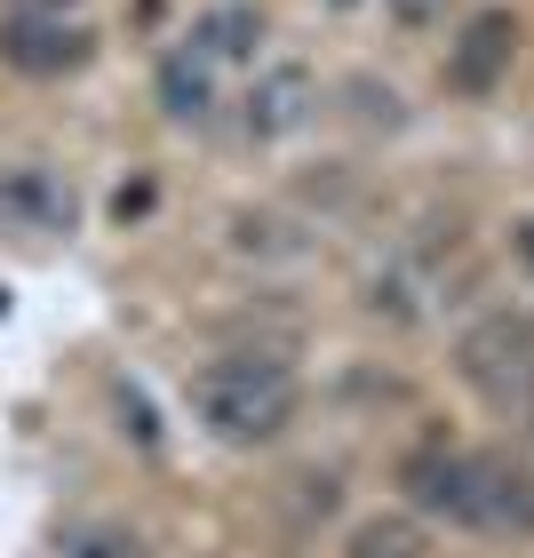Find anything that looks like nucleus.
I'll use <instances>...</instances> for the list:
<instances>
[{
	"label": "nucleus",
	"instance_id": "7",
	"mask_svg": "<svg viewBox=\"0 0 534 558\" xmlns=\"http://www.w3.org/2000/svg\"><path fill=\"white\" fill-rule=\"evenodd\" d=\"M208 64H256V48H264V9L256 0H216V9H199L192 16V40Z\"/></svg>",
	"mask_w": 534,
	"mask_h": 558
},
{
	"label": "nucleus",
	"instance_id": "10",
	"mask_svg": "<svg viewBox=\"0 0 534 558\" xmlns=\"http://www.w3.org/2000/svg\"><path fill=\"white\" fill-rule=\"evenodd\" d=\"M64 558H151V550H144V535H129V526H72Z\"/></svg>",
	"mask_w": 534,
	"mask_h": 558
},
{
	"label": "nucleus",
	"instance_id": "4",
	"mask_svg": "<svg viewBox=\"0 0 534 558\" xmlns=\"http://www.w3.org/2000/svg\"><path fill=\"white\" fill-rule=\"evenodd\" d=\"M511 57H519V16L511 9H478L463 24V40L447 48V88L454 96H495Z\"/></svg>",
	"mask_w": 534,
	"mask_h": 558
},
{
	"label": "nucleus",
	"instance_id": "2",
	"mask_svg": "<svg viewBox=\"0 0 534 558\" xmlns=\"http://www.w3.org/2000/svg\"><path fill=\"white\" fill-rule=\"evenodd\" d=\"M454 526H478V535H534V471L519 454H463Z\"/></svg>",
	"mask_w": 534,
	"mask_h": 558
},
{
	"label": "nucleus",
	"instance_id": "1",
	"mask_svg": "<svg viewBox=\"0 0 534 558\" xmlns=\"http://www.w3.org/2000/svg\"><path fill=\"white\" fill-rule=\"evenodd\" d=\"M192 408L216 430L223 447H271L279 430L295 423L303 384L288 360H264V351H232V360H208L192 375Z\"/></svg>",
	"mask_w": 534,
	"mask_h": 558
},
{
	"label": "nucleus",
	"instance_id": "9",
	"mask_svg": "<svg viewBox=\"0 0 534 558\" xmlns=\"http://www.w3.org/2000/svg\"><path fill=\"white\" fill-rule=\"evenodd\" d=\"M351 558H423V526L406 511L367 519V526H351Z\"/></svg>",
	"mask_w": 534,
	"mask_h": 558
},
{
	"label": "nucleus",
	"instance_id": "12",
	"mask_svg": "<svg viewBox=\"0 0 534 558\" xmlns=\"http://www.w3.org/2000/svg\"><path fill=\"white\" fill-rule=\"evenodd\" d=\"M511 256H519V271H534V216L511 223Z\"/></svg>",
	"mask_w": 534,
	"mask_h": 558
},
{
	"label": "nucleus",
	"instance_id": "6",
	"mask_svg": "<svg viewBox=\"0 0 534 558\" xmlns=\"http://www.w3.org/2000/svg\"><path fill=\"white\" fill-rule=\"evenodd\" d=\"M151 96H160V112L175 129H208L216 120V64L199 48H168L160 72H151Z\"/></svg>",
	"mask_w": 534,
	"mask_h": 558
},
{
	"label": "nucleus",
	"instance_id": "13",
	"mask_svg": "<svg viewBox=\"0 0 534 558\" xmlns=\"http://www.w3.org/2000/svg\"><path fill=\"white\" fill-rule=\"evenodd\" d=\"M16 9H40V16H72L81 0H16Z\"/></svg>",
	"mask_w": 534,
	"mask_h": 558
},
{
	"label": "nucleus",
	"instance_id": "3",
	"mask_svg": "<svg viewBox=\"0 0 534 558\" xmlns=\"http://www.w3.org/2000/svg\"><path fill=\"white\" fill-rule=\"evenodd\" d=\"M96 57V33L81 16H40V9H9L0 16V64L24 81H64Z\"/></svg>",
	"mask_w": 534,
	"mask_h": 558
},
{
	"label": "nucleus",
	"instance_id": "8",
	"mask_svg": "<svg viewBox=\"0 0 534 558\" xmlns=\"http://www.w3.org/2000/svg\"><path fill=\"white\" fill-rule=\"evenodd\" d=\"M303 112H312V72L303 64H271L264 81L247 88V136H288Z\"/></svg>",
	"mask_w": 534,
	"mask_h": 558
},
{
	"label": "nucleus",
	"instance_id": "11",
	"mask_svg": "<svg viewBox=\"0 0 534 558\" xmlns=\"http://www.w3.org/2000/svg\"><path fill=\"white\" fill-rule=\"evenodd\" d=\"M120 430H129L136 447H160V423H151V408H144L136 391H120Z\"/></svg>",
	"mask_w": 534,
	"mask_h": 558
},
{
	"label": "nucleus",
	"instance_id": "5",
	"mask_svg": "<svg viewBox=\"0 0 534 558\" xmlns=\"http://www.w3.org/2000/svg\"><path fill=\"white\" fill-rule=\"evenodd\" d=\"M72 216H81V199L57 168H0V232H72Z\"/></svg>",
	"mask_w": 534,
	"mask_h": 558
}]
</instances>
